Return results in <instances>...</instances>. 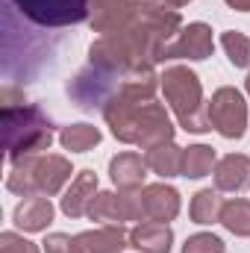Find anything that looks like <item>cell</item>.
<instances>
[{
	"mask_svg": "<svg viewBox=\"0 0 250 253\" xmlns=\"http://www.w3.org/2000/svg\"><path fill=\"white\" fill-rule=\"evenodd\" d=\"M153 91H156V77L144 71L124 80V85L106 100L103 118L118 141L138 144L141 150L174 141L171 115L165 112L162 103L153 100Z\"/></svg>",
	"mask_w": 250,
	"mask_h": 253,
	"instance_id": "1",
	"label": "cell"
},
{
	"mask_svg": "<svg viewBox=\"0 0 250 253\" xmlns=\"http://www.w3.org/2000/svg\"><path fill=\"white\" fill-rule=\"evenodd\" d=\"M162 94L171 106V112L177 115V121L188 132H209L212 121H209V109L203 103V85L200 77L186 68V65H171L162 71L159 77Z\"/></svg>",
	"mask_w": 250,
	"mask_h": 253,
	"instance_id": "2",
	"label": "cell"
},
{
	"mask_svg": "<svg viewBox=\"0 0 250 253\" xmlns=\"http://www.w3.org/2000/svg\"><path fill=\"white\" fill-rule=\"evenodd\" d=\"M71 159L59 153H39V156H24L12 162V171L6 177V189L30 197V194H44L53 197L65 189L71 180Z\"/></svg>",
	"mask_w": 250,
	"mask_h": 253,
	"instance_id": "3",
	"label": "cell"
},
{
	"mask_svg": "<svg viewBox=\"0 0 250 253\" xmlns=\"http://www.w3.org/2000/svg\"><path fill=\"white\" fill-rule=\"evenodd\" d=\"M3 138L12 165L24 156H39L42 150H47L53 141V124L36 106H3Z\"/></svg>",
	"mask_w": 250,
	"mask_h": 253,
	"instance_id": "4",
	"label": "cell"
},
{
	"mask_svg": "<svg viewBox=\"0 0 250 253\" xmlns=\"http://www.w3.org/2000/svg\"><path fill=\"white\" fill-rule=\"evenodd\" d=\"M206 109H209L212 129H218L224 138H242L248 132V103L239 88H230V85L218 88L206 103Z\"/></svg>",
	"mask_w": 250,
	"mask_h": 253,
	"instance_id": "5",
	"label": "cell"
},
{
	"mask_svg": "<svg viewBox=\"0 0 250 253\" xmlns=\"http://www.w3.org/2000/svg\"><path fill=\"white\" fill-rule=\"evenodd\" d=\"M88 218L100 224H124V221H144L138 191H97L88 203Z\"/></svg>",
	"mask_w": 250,
	"mask_h": 253,
	"instance_id": "6",
	"label": "cell"
},
{
	"mask_svg": "<svg viewBox=\"0 0 250 253\" xmlns=\"http://www.w3.org/2000/svg\"><path fill=\"white\" fill-rule=\"evenodd\" d=\"M215 50V36H212V27L203 24V21H194L183 27L165 47H162V59H188V62H203L209 59Z\"/></svg>",
	"mask_w": 250,
	"mask_h": 253,
	"instance_id": "7",
	"label": "cell"
},
{
	"mask_svg": "<svg viewBox=\"0 0 250 253\" xmlns=\"http://www.w3.org/2000/svg\"><path fill=\"white\" fill-rule=\"evenodd\" d=\"M21 12H27L39 24L62 27V24H77L91 12V0H15Z\"/></svg>",
	"mask_w": 250,
	"mask_h": 253,
	"instance_id": "8",
	"label": "cell"
},
{
	"mask_svg": "<svg viewBox=\"0 0 250 253\" xmlns=\"http://www.w3.org/2000/svg\"><path fill=\"white\" fill-rule=\"evenodd\" d=\"M147 6V0H91V27L103 36L118 33L138 21Z\"/></svg>",
	"mask_w": 250,
	"mask_h": 253,
	"instance_id": "9",
	"label": "cell"
},
{
	"mask_svg": "<svg viewBox=\"0 0 250 253\" xmlns=\"http://www.w3.org/2000/svg\"><path fill=\"white\" fill-rule=\"evenodd\" d=\"M138 197H141L144 221L171 224V221L180 215V191L174 189V186L153 183V186H144V189L138 191Z\"/></svg>",
	"mask_w": 250,
	"mask_h": 253,
	"instance_id": "10",
	"label": "cell"
},
{
	"mask_svg": "<svg viewBox=\"0 0 250 253\" xmlns=\"http://www.w3.org/2000/svg\"><path fill=\"white\" fill-rule=\"evenodd\" d=\"M124 248H129V233L118 224H103L74 236V253H121Z\"/></svg>",
	"mask_w": 250,
	"mask_h": 253,
	"instance_id": "11",
	"label": "cell"
},
{
	"mask_svg": "<svg viewBox=\"0 0 250 253\" xmlns=\"http://www.w3.org/2000/svg\"><path fill=\"white\" fill-rule=\"evenodd\" d=\"M53 215H56V206L50 203V197L44 194H30L24 197L15 212H12V221L18 230L24 233H44L50 224H53Z\"/></svg>",
	"mask_w": 250,
	"mask_h": 253,
	"instance_id": "12",
	"label": "cell"
},
{
	"mask_svg": "<svg viewBox=\"0 0 250 253\" xmlns=\"http://www.w3.org/2000/svg\"><path fill=\"white\" fill-rule=\"evenodd\" d=\"M109 177L118 191H141L147 180V159L135 150H124L109 159Z\"/></svg>",
	"mask_w": 250,
	"mask_h": 253,
	"instance_id": "13",
	"label": "cell"
},
{
	"mask_svg": "<svg viewBox=\"0 0 250 253\" xmlns=\"http://www.w3.org/2000/svg\"><path fill=\"white\" fill-rule=\"evenodd\" d=\"M215 189L218 191H248L250 189V156L245 153H227L215 165Z\"/></svg>",
	"mask_w": 250,
	"mask_h": 253,
	"instance_id": "14",
	"label": "cell"
},
{
	"mask_svg": "<svg viewBox=\"0 0 250 253\" xmlns=\"http://www.w3.org/2000/svg\"><path fill=\"white\" fill-rule=\"evenodd\" d=\"M129 248H135L138 253H171V248H174V230H171V224L138 221L129 230Z\"/></svg>",
	"mask_w": 250,
	"mask_h": 253,
	"instance_id": "15",
	"label": "cell"
},
{
	"mask_svg": "<svg viewBox=\"0 0 250 253\" xmlns=\"http://www.w3.org/2000/svg\"><path fill=\"white\" fill-rule=\"evenodd\" d=\"M94 194H97V174L85 168L71 180L59 206L68 218H83V215H88V203L94 200Z\"/></svg>",
	"mask_w": 250,
	"mask_h": 253,
	"instance_id": "16",
	"label": "cell"
},
{
	"mask_svg": "<svg viewBox=\"0 0 250 253\" xmlns=\"http://www.w3.org/2000/svg\"><path fill=\"white\" fill-rule=\"evenodd\" d=\"M183 156H186V147H177L174 141H165V144H156V147L144 150L147 168L153 174H159L162 180L183 177Z\"/></svg>",
	"mask_w": 250,
	"mask_h": 253,
	"instance_id": "17",
	"label": "cell"
},
{
	"mask_svg": "<svg viewBox=\"0 0 250 253\" xmlns=\"http://www.w3.org/2000/svg\"><path fill=\"white\" fill-rule=\"evenodd\" d=\"M221 212H224V200L218 189H200L191 203H188V215L194 224L209 227V224H221Z\"/></svg>",
	"mask_w": 250,
	"mask_h": 253,
	"instance_id": "18",
	"label": "cell"
},
{
	"mask_svg": "<svg viewBox=\"0 0 250 253\" xmlns=\"http://www.w3.org/2000/svg\"><path fill=\"white\" fill-rule=\"evenodd\" d=\"M218 165V156H215V147L209 144H191L186 147V156H183V177L188 180H203L215 171Z\"/></svg>",
	"mask_w": 250,
	"mask_h": 253,
	"instance_id": "19",
	"label": "cell"
},
{
	"mask_svg": "<svg viewBox=\"0 0 250 253\" xmlns=\"http://www.w3.org/2000/svg\"><path fill=\"white\" fill-rule=\"evenodd\" d=\"M100 138H103L100 129H97L94 124H85V121L62 126V132H59V144H62L65 150H71V153H85V150L97 147Z\"/></svg>",
	"mask_w": 250,
	"mask_h": 253,
	"instance_id": "20",
	"label": "cell"
},
{
	"mask_svg": "<svg viewBox=\"0 0 250 253\" xmlns=\"http://www.w3.org/2000/svg\"><path fill=\"white\" fill-rule=\"evenodd\" d=\"M221 224L227 233L239 236V239H248L250 236V200L245 197H233L224 203V212H221Z\"/></svg>",
	"mask_w": 250,
	"mask_h": 253,
	"instance_id": "21",
	"label": "cell"
},
{
	"mask_svg": "<svg viewBox=\"0 0 250 253\" xmlns=\"http://www.w3.org/2000/svg\"><path fill=\"white\" fill-rule=\"evenodd\" d=\"M221 47L227 59L236 68H250V39L239 30H224L221 33Z\"/></svg>",
	"mask_w": 250,
	"mask_h": 253,
	"instance_id": "22",
	"label": "cell"
},
{
	"mask_svg": "<svg viewBox=\"0 0 250 253\" xmlns=\"http://www.w3.org/2000/svg\"><path fill=\"white\" fill-rule=\"evenodd\" d=\"M183 253H227V245L215 233H194L186 239Z\"/></svg>",
	"mask_w": 250,
	"mask_h": 253,
	"instance_id": "23",
	"label": "cell"
},
{
	"mask_svg": "<svg viewBox=\"0 0 250 253\" xmlns=\"http://www.w3.org/2000/svg\"><path fill=\"white\" fill-rule=\"evenodd\" d=\"M0 253H39V248H36V242L6 230V233H0Z\"/></svg>",
	"mask_w": 250,
	"mask_h": 253,
	"instance_id": "24",
	"label": "cell"
},
{
	"mask_svg": "<svg viewBox=\"0 0 250 253\" xmlns=\"http://www.w3.org/2000/svg\"><path fill=\"white\" fill-rule=\"evenodd\" d=\"M44 253H74V239L65 233H50L44 239Z\"/></svg>",
	"mask_w": 250,
	"mask_h": 253,
	"instance_id": "25",
	"label": "cell"
},
{
	"mask_svg": "<svg viewBox=\"0 0 250 253\" xmlns=\"http://www.w3.org/2000/svg\"><path fill=\"white\" fill-rule=\"evenodd\" d=\"M224 3L236 12H250V0H224Z\"/></svg>",
	"mask_w": 250,
	"mask_h": 253,
	"instance_id": "26",
	"label": "cell"
},
{
	"mask_svg": "<svg viewBox=\"0 0 250 253\" xmlns=\"http://www.w3.org/2000/svg\"><path fill=\"white\" fill-rule=\"evenodd\" d=\"M165 3H168V6H174V9H183V6L191 3V0H165Z\"/></svg>",
	"mask_w": 250,
	"mask_h": 253,
	"instance_id": "27",
	"label": "cell"
},
{
	"mask_svg": "<svg viewBox=\"0 0 250 253\" xmlns=\"http://www.w3.org/2000/svg\"><path fill=\"white\" fill-rule=\"evenodd\" d=\"M245 91H248V94H250V74H248V77H245Z\"/></svg>",
	"mask_w": 250,
	"mask_h": 253,
	"instance_id": "28",
	"label": "cell"
}]
</instances>
